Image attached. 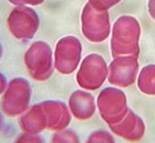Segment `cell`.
Here are the masks:
<instances>
[{
  "instance_id": "obj_1",
  "label": "cell",
  "mask_w": 155,
  "mask_h": 143,
  "mask_svg": "<svg viewBox=\"0 0 155 143\" xmlns=\"http://www.w3.org/2000/svg\"><path fill=\"white\" fill-rule=\"evenodd\" d=\"M140 28L137 21L132 17H122L119 19L114 30V38L122 44L121 53L136 56L138 54V40Z\"/></svg>"
},
{
  "instance_id": "obj_2",
  "label": "cell",
  "mask_w": 155,
  "mask_h": 143,
  "mask_svg": "<svg viewBox=\"0 0 155 143\" xmlns=\"http://www.w3.org/2000/svg\"><path fill=\"white\" fill-rule=\"evenodd\" d=\"M110 103L98 100L99 111L102 113V117L110 125L115 124L120 122L127 115L129 109L127 107L126 97L122 92L119 90L110 89Z\"/></svg>"
},
{
  "instance_id": "obj_3",
  "label": "cell",
  "mask_w": 155,
  "mask_h": 143,
  "mask_svg": "<svg viewBox=\"0 0 155 143\" xmlns=\"http://www.w3.org/2000/svg\"><path fill=\"white\" fill-rule=\"evenodd\" d=\"M110 127L116 134L132 141L141 140L145 130L143 120L130 110L120 122L110 125Z\"/></svg>"
},
{
  "instance_id": "obj_4",
  "label": "cell",
  "mask_w": 155,
  "mask_h": 143,
  "mask_svg": "<svg viewBox=\"0 0 155 143\" xmlns=\"http://www.w3.org/2000/svg\"><path fill=\"white\" fill-rule=\"evenodd\" d=\"M94 99L89 94L80 95L79 98L73 96L70 100L71 110L77 118L85 119L92 116L95 111Z\"/></svg>"
},
{
  "instance_id": "obj_5",
  "label": "cell",
  "mask_w": 155,
  "mask_h": 143,
  "mask_svg": "<svg viewBox=\"0 0 155 143\" xmlns=\"http://www.w3.org/2000/svg\"><path fill=\"white\" fill-rule=\"evenodd\" d=\"M140 91L149 95H155V65L143 68L138 77Z\"/></svg>"
},
{
  "instance_id": "obj_6",
  "label": "cell",
  "mask_w": 155,
  "mask_h": 143,
  "mask_svg": "<svg viewBox=\"0 0 155 143\" xmlns=\"http://www.w3.org/2000/svg\"><path fill=\"white\" fill-rule=\"evenodd\" d=\"M88 143H93L92 141H89ZM100 143H114L111 135L107 133V132H105V131H102V136H101V141Z\"/></svg>"
},
{
  "instance_id": "obj_7",
  "label": "cell",
  "mask_w": 155,
  "mask_h": 143,
  "mask_svg": "<svg viewBox=\"0 0 155 143\" xmlns=\"http://www.w3.org/2000/svg\"><path fill=\"white\" fill-rule=\"evenodd\" d=\"M149 12L151 13V16L155 20V0L149 1Z\"/></svg>"
}]
</instances>
